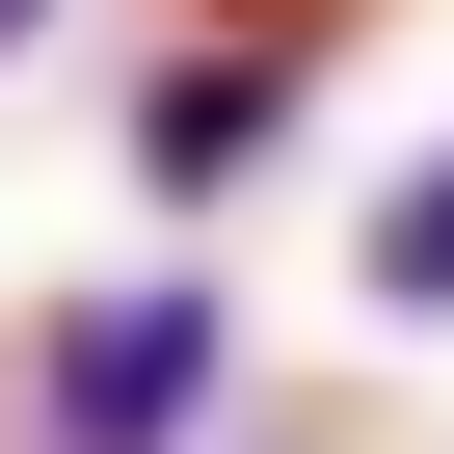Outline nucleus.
Wrapping results in <instances>:
<instances>
[{"mask_svg":"<svg viewBox=\"0 0 454 454\" xmlns=\"http://www.w3.org/2000/svg\"><path fill=\"white\" fill-rule=\"evenodd\" d=\"M214 374H241V321H214V268H134V294H81L54 321V454H187L214 427Z\"/></svg>","mask_w":454,"mask_h":454,"instance_id":"obj_1","label":"nucleus"},{"mask_svg":"<svg viewBox=\"0 0 454 454\" xmlns=\"http://www.w3.org/2000/svg\"><path fill=\"white\" fill-rule=\"evenodd\" d=\"M268 134H294V27H214V54L134 81V187H241Z\"/></svg>","mask_w":454,"mask_h":454,"instance_id":"obj_2","label":"nucleus"},{"mask_svg":"<svg viewBox=\"0 0 454 454\" xmlns=\"http://www.w3.org/2000/svg\"><path fill=\"white\" fill-rule=\"evenodd\" d=\"M348 294H374V321H454V160H401V187H374V241H348Z\"/></svg>","mask_w":454,"mask_h":454,"instance_id":"obj_3","label":"nucleus"},{"mask_svg":"<svg viewBox=\"0 0 454 454\" xmlns=\"http://www.w3.org/2000/svg\"><path fill=\"white\" fill-rule=\"evenodd\" d=\"M241 27H294V54H321V0H241Z\"/></svg>","mask_w":454,"mask_h":454,"instance_id":"obj_4","label":"nucleus"},{"mask_svg":"<svg viewBox=\"0 0 454 454\" xmlns=\"http://www.w3.org/2000/svg\"><path fill=\"white\" fill-rule=\"evenodd\" d=\"M27 27H54V0H0V54H27Z\"/></svg>","mask_w":454,"mask_h":454,"instance_id":"obj_5","label":"nucleus"}]
</instances>
